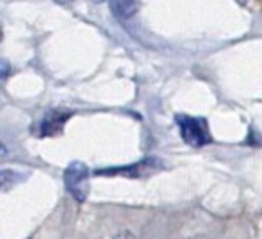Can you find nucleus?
I'll return each mask as SVG.
<instances>
[{"label":"nucleus","mask_w":262,"mask_h":239,"mask_svg":"<svg viewBox=\"0 0 262 239\" xmlns=\"http://www.w3.org/2000/svg\"><path fill=\"white\" fill-rule=\"evenodd\" d=\"M70 113H62V111H52L48 113L46 117L42 119V122L39 125V135L41 137H51L57 135L62 132V127L70 119Z\"/></svg>","instance_id":"nucleus-3"},{"label":"nucleus","mask_w":262,"mask_h":239,"mask_svg":"<svg viewBox=\"0 0 262 239\" xmlns=\"http://www.w3.org/2000/svg\"><path fill=\"white\" fill-rule=\"evenodd\" d=\"M88 168L83 163L74 161L69 164V168L66 169L64 174V182L67 192L78 202H85L88 195V189H90V182H88Z\"/></svg>","instance_id":"nucleus-2"},{"label":"nucleus","mask_w":262,"mask_h":239,"mask_svg":"<svg viewBox=\"0 0 262 239\" xmlns=\"http://www.w3.org/2000/svg\"><path fill=\"white\" fill-rule=\"evenodd\" d=\"M176 124L183 140L187 145L194 146V148H201V146H205L207 143L212 142V135L205 119L187 114H178Z\"/></svg>","instance_id":"nucleus-1"},{"label":"nucleus","mask_w":262,"mask_h":239,"mask_svg":"<svg viewBox=\"0 0 262 239\" xmlns=\"http://www.w3.org/2000/svg\"><path fill=\"white\" fill-rule=\"evenodd\" d=\"M113 239H139V237L135 236L132 231H129V229H122V231L117 233Z\"/></svg>","instance_id":"nucleus-5"},{"label":"nucleus","mask_w":262,"mask_h":239,"mask_svg":"<svg viewBox=\"0 0 262 239\" xmlns=\"http://www.w3.org/2000/svg\"><path fill=\"white\" fill-rule=\"evenodd\" d=\"M110 5L113 13L121 20H125L137 12V0H110Z\"/></svg>","instance_id":"nucleus-4"}]
</instances>
